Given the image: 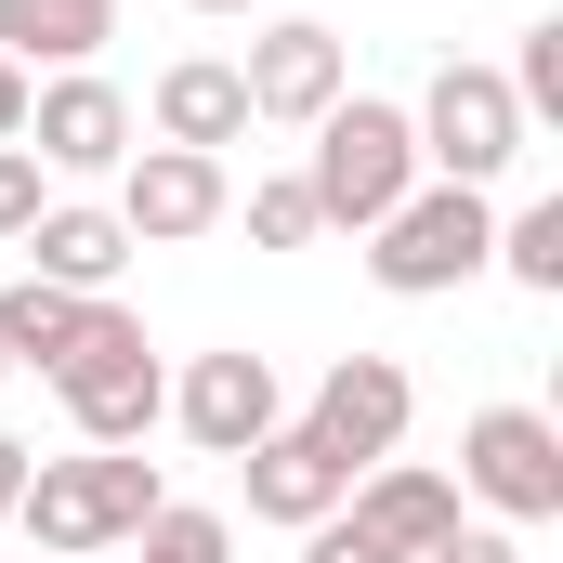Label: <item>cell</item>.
<instances>
[{"instance_id":"12","label":"cell","mask_w":563,"mask_h":563,"mask_svg":"<svg viewBox=\"0 0 563 563\" xmlns=\"http://www.w3.org/2000/svg\"><path fill=\"white\" fill-rule=\"evenodd\" d=\"M236 472H250V511H263V525H328V511L354 498V459H328L301 420H276Z\"/></svg>"},{"instance_id":"2","label":"cell","mask_w":563,"mask_h":563,"mask_svg":"<svg viewBox=\"0 0 563 563\" xmlns=\"http://www.w3.org/2000/svg\"><path fill=\"white\" fill-rule=\"evenodd\" d=\"M407 184H420V132H407V106H367V92H341V106L314 119L301 197H314V223H328V236H367V223H380Z\"/></svg>"},{"instance_id":"21","label":"cell","mask_w":563,"mask_h":563,"mask_svg":"<svg viewBox=\"0 0 563 563\" xmlns=\"http://www.w3.org/2000/svg\"><path fill=\"white\" fill-rule=\"evenodd\" d=\"M250 236H263V250H314V236H328V223H314V197H301V170L250 184Z\"/></svg>"},{"instance_id":"8","label":"cell","mask_w":563,"mask_h":563,"mask_svg":"<svg viewBox=\"0 0 563 563\" xmlns=\"http://www.w3.org/2000/svg\"><path fill=\"white\" fill-rule=\"evenodd\" d=\"M157 420H184V445H210V459H250V445L288 420L276 354H250V341H236V354H197V367L170 380V407H157Z\"/></svg>"},{"instance_id":"7","label":"cell","mask_w":563,"mask_h":563,"mask_svg":"<svg viewBox=\"0 0 563 563\" xmlns=\"http://www.w3.org/2000/svg\"><path fill=\"white\" fill-rule=\"evenodd\" d=\"M223 210H236L223 157H197V144H132V157H119V223H132V250H184V236H210Z\"/></svg>"},{"instance_id":"5","label":"cell","mask_w":563,"mask_h":563,"mask_svg":"<svg viewBox=\"0 0 563 563\" xmlns=\"http://www.w3.org/2000/svg\"><path fill=\"white\" fill-rule=\"evenodd\" d=\"M407 132H420L432 184H498V170L525 157V106H511L498 66H432V92L407 106Z\"/></svg>"},{"instance_id":"6","label":"cell","mask_w":563,"mask_h":563,"mask_svg":"<svg viewBox=\"0 0 563 563\" xmlns=\"http://www.w3.org/2000/svg\"><path fill=\"white\" fill-rule=\"evenodd\" d=\"M459 485H472L498 525H551V511H563V420H551V407H472Z\"/></svg>"},{"instance_id":"1","label":"cell","mask_w":563,"mask_h":563,"mask_svg":"<svg viewBox=\"0 0 563 563\" xmlns=\"http://www.w3.org/2000/svg\"><path fill=\"white\" fill-rule=\"evenodd\" d=\"M157 498H170V485H157V459H132V445H92V459H26L13 525H26L53 563H92V551H119Z\"/></svg>"},{"instance_id":"28","label":"cell","mask_w":563,"mask_h":563,"mask_svg":"<svg viewBox=\"0 0 563 563\" xmlns=\"http://www.w3.org/2000/svg\"><path fill=\"white\" fill-rule=\"evenodd\" d=\"M0 380H13V354H0Z\"/></svg>"},{"instance_id":"23","label":"cell","mask_w":563,"mask_h":563,"mask_svg":"<svg viewBox=\"0 0 563 563\" xmlns=\"http://www.w3.org/2000/svg\"><path fill=\"white\" fill-rule=\"evenodd\" d=\"M301 563H394V551H380L367 525H341V511H328V525H301Z\"/></svg>"},{"instance_id":"11","label":"cell","mask_w":563,"mask_h":563,"mask_svg":"<svg viewBox=\"0 0 563 563\" xmlns=\"http://www.w3.org/2000/svg\"><path fill=\"white\" fill-rule=\"evenodd\" d=\"M250 119H276V132H314L341 92H354V66H341V26H314V13H288V26H263L250 40Z\"/></svg>"},{"instance_id":"20","label":"cell","mask_w":563,"mask_h":563,"mask_svg":"<svg viewBox=\"0 0 563 563\" xmlns=\"http://www.w3.org/2000/svg\"><path fill=\"white\" fill-rule=\"evenodd\" d=\"M498 79H511V106H525V132H538V119H563V13H538V26H525V53H511Z\"/></svg>"},{"instance_id":"19","label":"cell","mask_w":563,"mask_h":563,"mask_svg":"<svg viewBox=\"0 0 563 563\" xmlns=\"http://www.w3.org/2000/svg\"><path fill=\"white\" fill-rule=\"evenodd\" d=\"M132 551H144V563H236V525H223V511H184V498H157V511L132 525Z\"/></svg>"},{"instance_id":"14","label":"cell","mask_w":563,"mask_h":563,"mask_svg":"<svg viewBox=\"0 0 563 563\" xmlns=\"http://www.w3.org/2000/svg\"><path fill=\"white\" fill-rule=\"evenodd\" d=\"M13 250H26V276H40V288L106 301V288H119V263H132V223H119V210H40Z\"/></svg>"},{"instance_id":"25","label":"cell","mask_w":563,"mask_h":563,"mask_svg":"<svg viewBox=\"0 0 563 563\" xmlns=\"http://www.w3.org/2000/svg\"><path fill=\"white\" fill-rule=\"evenodd\" d=\"M26 132V66H13V53H0V144Z\"/></svg>"},{"instance_id":"24","label":"cell","mask_w":563,"mask_h":563,"mask_svg":"<svg viewBox=\"0 0 563 563\" xmlns=\"http://www.w3.org/2000/svg\"><path fill=\"white\" fill-rule=\"evenodd\" d=\"M420 563H525V551H511V525H445Z\"/></svg>"},{"instance_id":"18","label":"cell","mask_w":563,"mask_h":563,"mask_svg":"<svg viewBox=\"0 0 563 563\" xmlns=\"http://www.w3.org/2000/svg\"><path fill=\"white\" fill-rule=\"evenodd\" d=\"M511 288H538V301H563V197H525L511 223H498V250H485Z\"/></svg>"},{"instance_id":"13","label":"cell","mask_w":563,"mask_h":563,"mask_svg":"<svg viewBox=\"0 0 563 563\" xmlns=\"http://www.w3.org/2000/svg\"><path fill=\"white\" fill-rule=\"evenodd\" d=\"M341 525H367L394 563H420L432 538L459 525V485H445V472H420V459H367V485L341 498Z\"/></svg>"},{"instance_id":"4","label":"cell","mask_w":563,"mask_h":563,"mask_svg":"<svg viewBox=\"0 0 563 563\" xmlns=\"http://www.w3.org/2000/svg\"><path fill=\"white\" fill-rule=\"evenodd\" d=\"M53 394H66L79 445H144L157 407H170V380H157V354H144V314L92 301V314H79V341H66V367H53Z\"/></svg>"},{"instance_id":"16","label":"cell","mask_w":563,"mask_h":563,"mask_svg":"<svg viewBox=\"0 0 563 563\" xmlns=\"http://www.w3.org/2000/svg\"><path fill=\"white\" fill-rule=\"evenodd\" d=\"M106 40H119V0H0V53H13V66H53V79H66V66H92Z\"/></svg>"},{"instance_id":"9","label":"cell","mask_w":563,"mask_h":563,"mask_svg":"<svg viewBox=\"0 0 563 563\" xmlns=\"http://www.w3.org/2000/svg\"><path fill=\"white\" fill-rule=\"evenodd\" d=\"M407 420H420V380H407L394 354H341V367L314 380V407H301V432H314L328 459H354V472H367V459H394Z\"/></svg>"},{"instance_id":"22","label":"cell","mask_w":563,"mask_h":563,"mask_svg":"<svg viewBox=\"0 0 563 563\" xmlns=\"http://www.w3.org/2000/svg\"><path fill=\"white\" fill-rule=\"evenodd\" d=\"M40 210H53V170H40L26 144H0V250H13V236H26Z\"/></svg>"},{"instance_id":"17","label":"cell","mask_w":563,"mask_h":563,"mask_svg":"<svg viewBox=\"0 0 563 563\" xmlns=\"http://www.w3.org/2000/svg\"><path fill=\"white\" fill-rule=\"evenodd\" d=\"M79 314H92L79 288H40V276H13V288H0V354H13V367H66Z\"/></svg>"},{"instance_id":"3","label":"cell","mask_w":563,"mask_h":563,"mask_svg":"<svg viewBox=\"0 0 563 563\" xmlns=\"http://www.w3.org/2000/svg\"><path fill=\"white\" fill-rule=\"evenodd\" d=\"M485 250H498L485 184H407V197L367 223V276L394 288V301H445V288H472V276H485Z\"/></svg>"},{"instance_id":"27","label":"cell","mask_w":563,"mask_h":563,"mask_svg":"<svg viewBox=\"0 0 563 563\" xmlns=\"http://www.w3.org/2000/svg\"><path fill=\"white\" fill-rule=\"evenodd\" d=\"M184 13H250V0H184Z\"/></svg>"},{"instance_id":"15","label":"cell","mask_w":563,"mask_h":563,"mask_svg":"<svg viewBox=\"0 0 563 563\" xmlns=\"http://www.w3.org/2000/svg\"><path fill=\"white\" fill-rule=\"evenodd\" d=\"M236 132H250V79H236L223 53H184V66H157V144H197V157H223Z\"/></svg>"},{"instance_id":"10","label":"cell","mask_w":563,"mask_h":563,"mask_svg":"<svg viewBox=\"0 0 563 563\" xmlns=\"http://www.w3.org/2000/svg\"><path fill=\"white\" fill-rule=\"evenodd\" d=\"M26 157H40V170H79V184H92V170H119V157H132V92H119V79H92V66H66V79H40V92H26Z\"/></svg>"},{"instance_id":"26","label":"cell","mask_w":563,"mask_h":563,"mask_svg":"<svg viewBox=\"0 0 563 563\" xmlns=\"http://www.w3.org/2000/svg\"><path fill=\"white\" fill-rule=\"evenodd\" d=\"M13 498H26V445L0 432V525H13Z\"/></svg>"}]
</instances>
